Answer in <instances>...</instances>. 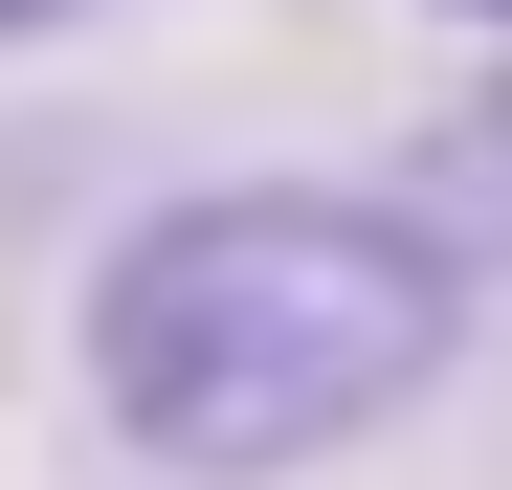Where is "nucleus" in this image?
I'll return each mask as SVG.
<instances>
[{
	"label": "nucleus",
	"instance_id": "obj_1",
	"mask_svg": "<svg viewBox=\"0 0 512 490\" xmlns=\"http://www.w3.org/2000/svg\"><path fill=\"white\" fill-rule=\"evenodd\" d=\"M468 245L401 179H179L90 245L67 290V379L156 490H290L334 446H379L468 357Z\"/></svg>",
	"mask_w": 512,
	"mask_h": 490
},
{
	"label": "nucleus",
	"instance_id": "obj_2",
	"mask_svg": "<svg viewBox=\"0 0 512 490\" xmlns=\"http://www.w3.org/2000/svg\"><path fill=\"white\" fill-rule=\"evenodd\" d=\"M401 201H423V223H446V245H468V268H512V67H490V90H468L446 134H423V179H401Z\"/></svg>",
	"mask_w": 512,
	"mask_h": 490
},
{
	"label": "nucleus",
	"instance_id": "obj_3",
	"mask_svg": "<svg viewBox=\"0 0 512 490\" xmlns=\"http://www.w3.org/2000/svg\"><path fill=\"white\" fill-rule=\"evenodd\" d=\"M67 23H90V0H0V45H67Z\"/></svg>",
	"mask_w": 512,
	"mask_h": 490
},
{
	"label": "nucleus",
	"instance_id": "obj_4",
	"mask_svg": "<svg viewBox=\"0 0 512 490\" xmlns=\"http://www.w3.org/2000/svg\"><path fill=\"white\" fill-rule=\"evenodd\" d=\"M446 23H490V45H512V0H446Z\"/></svg>",
	"mask_w": 512,
	"mask_h": 490
}]
</instances>
